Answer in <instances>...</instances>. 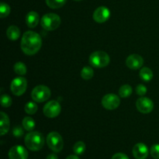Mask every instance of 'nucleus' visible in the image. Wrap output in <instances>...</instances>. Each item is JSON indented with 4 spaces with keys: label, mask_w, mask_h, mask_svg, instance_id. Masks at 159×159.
<instances>
[{
    "label": "nucleus",
    "mask_w": 159,
    "mask_h": 159,
    "mask_svg": "<svg viewBox=\"0 0 159 159\" xmlns=\"http://www.w3.org/2000/svg\"><path fill=\"white\" fill-rule=\"evenodd\" d=\"M10 7L7 3L1 2L0 4V16L1 18H5L8 16L10 13Z\"/></svg>",
    "instance_id": "26"
},
{
    "label": "nucleus",
    "mask_w": 159,
    "mask_h": 159,
    "mask_svg": "<svg viewBox=\"0 0 159 159\" xmlns=\"http://www.w3.org/2000/svg\"><path fill=\"white\" fill-rule=\"evenodd\" d=\"M47 144L51 151L55 153H58L63 149V138L57 132H51L47 137Z\"/></svg>",
    "instance_id": "5"
},
{
    "label": "nucleus",
    "mask_w": 159,
    "mask_h": 159,
    "mask_svg": "<svg viewBox=\"0 0 159 159\" xmlns=\"http://www.w3.org/2000/svg\"><path fill=\"white\" fill-rule=\"evenodd\" d=\"M86 149V146L83 141H77L73 146V152L75 155H80L84 154Z\"/></svg>",
    "instance_id": "21"
},
{
    "label": "nucleus",
    "mask_w": 159,
    "mask_h": 159,
    "mask_svg": "<svg viewBox=\"0 0 159 159\" xmlns=\"http://www.w3.org/2000/svg\"><path fill=\"white\" fill-rule=\"evenodd\" d=\"M61 107L56 100H51L47 102L43 108V114L48 118H55L60 114Z\"/></svg>",
    "instance_id": "8"
},
{
    "label": "nucleus",
    "mask_w": 159,
    "mask_h": 159,
    "mask_svg": "<svg viewBox=\"0 0 159 159\" xmlns=\"http://www.w3.org/2000/svg\"><path fill=\"white\" fill-rule=\"evenodd\" d=\"M110 57L107 53L102 51H95L89 56V63L94 68H105L109 65Z\"/></svg>",
    "instance_id": "3"
},
{
    "label": "nucleus",
    "mask_w": 159,
    "mask_h": 159,
    "mask_svg": "<svg viewBox=\"0 0 159 159\" xmlns=\"http://www.w3.org/2000/svg\"><path fill=\"white\" fill-rule=\"evenodd\" d=\"M150 154L155 159H159V144H155L152 146L150 149Z\"/></svg>",
    "instance_id": "28"
},
{
    "label": "nucleus",
    "mask_w": 159,
    "mask_h": 159,
    "mask_svg": "<svg viewBox=\"0 0 159 159\" xmlns=\"http://www.w3.org/2000/svg\"><path fill=\"white\" fill-rule=\"evenodd\" d=\"M42 46V39L37 33L34 31H26L23 34L21 40V49L27 55L37 54Z\"/></svg>",
    "instance_id": "1"
},
{
    "label": "nucleus",
    "mask_w": 159,
    "mask_h": 159,
    "mask_svg": "<svg viewBox=\"0 0 159 159\" xmlns=\"http://www.w3.org/2000/svg\"><path fill=\"white\" fill-rule=\"evenodd\" d=\"M51 89L46 85H40L36 86L31 93V97L37 102H43L51 97Z\"/></svg>",
    "instance_id": "6"
},
{
    "label": "nucleus",
    "mask_w": 159,
    "mask_h": 159,
    "mask_svg": "<svg viewBox=\"0 0 159 159\" xmlns=\"http://www.w3.org/2000/svg\"><path fill=\"white\" fill-rule=\"evenodd\" d=\"M110 11L105 6H99L93 12V20L98 23H103L110 19Z\"/></svg>",
    "instance_id": "11"
},
{
    "label": "nucleus",
    "mask_w": 159,
    "mask_h": 159,
    "mask_svg": "<svg viewBox=\"0 0 159 159\" xmlns=\"http://www.w3.org/2000/svg\"><path fill=\"white\" fill-rule=\"evenodd\" d=\"M133 155L136 159H146L148 156L149 151L143 143H138L133 148Z\"/></svg>",
    "instance_id": "14"
},
{
    "label": "nucleus",
    "mask_w": 159,
    "mask_h": 159,
    "mask_svg": "<svg viewBox=\"0 0 159 159\" xmlns=\"http://www.w3.org/2000/svg\"><path fill=\"white\" fill-rule=\"evenodd\" d=\"M46 159H58V157H57V155H56V154L52 153L48 155Z\"/></svg>",
    "instance_id": "32"
},
{
    "label": "nucleus",
    "mask_w": 159,
    "mask_h": 159,
    "mask_svg": "<svg viewBox=\"0 0 159 159\" xmlns=\"http://www.w3.org/2000/svg\"><path fill=\"white\" fill-rule=\"evenodd\" d=\"M67 0H46L48 7L51 9H59L66 3Z\"/></svg>",
    "instance_id": "23"
},
{
    "label": "nucleus",
    "mask_w": 159,
    "mask_h": 159,
    "mask_svg": "<svg viewBox=\"0 0 159 159\" xmlns=\"http://www.w3.org/2000/svg\"><path fill=\"white\" fill-rule=\"evenodd\" d=\"M132 88L130 85H122L119 89V95L121 98H127L132 94Z\"/></svg>",
    "instance_id": "22"
},
{
    "label": "nucleus",
    "mask_w": 159,
    "mask_h": 159,
    "mask_svg": "<svg viewBox=\"0 0 159 159\" xmlns=\"http://www.w3.org/2000/svg\"><path fill=\"white\" fill-rule=\"evenodd\" d=\"M60 16L55 13H47L41 18L40 23L41 26L44 30L48 31H52L57 29L61 25Z\"/></svg>",
    "instance_id": "4"
},
{
    "label": "nucleus",
    "mask_w": 159,
    "mask_h": 159,
    "mask_svg": "<svg viewBox=\"0 0 159 159\" xmlns=\"http://www.w3.org/2000/svg\"><path fill=\"white\" fill-rule=\"evenodd\" d=\"M14 71L19 75H24L26 73V66L24 63L21 61L16 62L13 67Z\"/></svg>",
    "instance_id": "24"
},
{
    "label": "nucleus",
    "mask_w": 159,
    "mask_h": 159,
    "mask_svg": "<svg viewBox=\"0 0 159 159\" xmlns=\"http://www.w3.org/2000/svg\"><path fill=\"white\" fill-rule=\"evenodd\" d=\"M144 64V59L141 55L137 54H130L126 60V65L129 68L137 70L141 68Z\"/></svg>",
    "instance_id": "13"
},
{
    "label": "nucleus",
    "mask_w": 159,
    "mask_h": 159,
    "mask_svg": "<svg viewBox=\"0 0 159 159\" xmlns=\"http://www.w3.org/2000/svg\"><path fill=\"white\" fill-rule=\"evenodd\" d=\"M22 124H23V129H25V130H26V131H32L35 128L36 126L35 121L30 116H26V117L23 118Z\"/></svg>",
    "instance_id": "19"
},
{
    "label": "nucleus",
    "mask_w": 159,
    "mask_h": 159,
    "mask_svg": "<svg viewBox=\"0 0 159 159\" xmlns=\"http://www.w3.org/2000/svg\"><path fill=\"white\" fill-rule=\"evenodd\" d=\"M75 1H82V0H75Z\"/></svg>",
    "instance_id": "34"
},
{
    "label": "nucleus",
    "mask_w": 159,
    "mask_h": 159,
    "mask_svg": "<svg viewBox=\"0 0 159 159\" xmlns=\"http://www.w3.org/2000/svg\"><path fill=\"white\" fill-rule=\"evenodd\" d=\"M12 98L8 95H2L1 96V105L2 107H9L12 105Z\"/></svg>",
    "instance_id": "27"
},
{
    "label": "nucleus",
    "mask_w": 159,
    "mask_h": 159,
    "mask_svg": "<svg viewBox=\"0 0 159 159\" xmlns=\"http://www.w3.org/2000/svg\"><path fill=\"white\" fill-rule=\"evenodd\" d=\"M38 110V107L36 104V102H28L25 105L24 107V110L27 114L33 115L34 113H36V112Z\"/></svg>",
    "instance_id": "25"
},
{
    "label": "nucleus",
    "mask_w": 159,
    "mask_h": 159,
    "mask_svg": "<svg viewBox=\"0 0 159 159\" xmlns=\"http://www.w3.org/2000/svg\"><path fill=\"white\" fill-rule=\"evenodd\" d=\"M8 155L9 159H27L28 152L23 146L16 145L11 148Z\"/></svg>",
    "instance_id": "12"
},
{
    "label": "nucleus",
    "mask_w": 159,
    "mask_h": 159,
    "mask_svg": "<svg viewBox=\"0 0 159 159\" xmlns=\"http://www.w3.org/2000/svg\"><path fill=\"white\" fill-rule=\"evenodd\" d=\"M12 134L16 138H21L23 135V130L20 126H16L12 130Z\"/></svg>",
    "instance_id": "30"
},
{
    "label": "nucleus",
    "mask_w": 159,
    "mask_h": 159,
    "mask_svg": "<svg viewBox=\"0 0 159 159\" xmlns=\"http://www.w3.org/2000/svg\"><path fill=\"white\" fill-rule=\"evenodd\" d=\"M66 159H80L77 155H69L68 157H67Z\"/></svg>",
    "instance_id": "33"
},
{
    "label": "nucleus",
    "mask_w": 159,
    "mask_h": 159,
    "mask_svg": "<svg viewBox=\"0 0 159 159\" xmlns=\"http://www.w3.org/2000/svg\"><path fill=\"white\" fill-rule=\"evenodd\" d=\"M0 116H1V120H0V134L2 136L6 134L9 130V127H10V123H9V116L6 113L4 112H1L0 113Z\"/></svg>",
    "instance_id": "15"
},
{
    "label": "nucleus",
    "mask_w": 159,
    "mask_h": 159,
    "mask_svg": "<svg viewBox=\"0 0 159 159\" xmlns=\"http://www.w3.org/2000/svg\"><path fill=\"white\" fill-rule=\"evenodd\" d=\"M26 88H27V82H26V79L23 77L15 78L11 82V92L15 96H22L26 92Z\"/></svg>",
    "instance_id": "7"
},
{
    "label": "nucleus",
    "mask_w": 159,
    "mask_h": 159,
    "mask_svg": "<svg viewBox=\"0 0 159 159\" xmlns=\"http://www.w3.org/2000/svg\"><path fill=\"white\" fill-rule=\"evenodd\" d=\"M111 159H130L127 155L124 153H116L113 155Z\"/></svg>",
    "instance_id": "31"
},
{
    "label": "nucleus",
    "mask_w": 159,
    "mask_h": 159,
    "mask_svg": "<svg viewBox=\"0 0 159 159\" xmlns=\"http://www.w3.org/2000/svg\"><path fill=\"white\" fill-rule=\"evenodd\" d=\"M25 145L32 152H37L44 145L43 135L39 131H30L26 135L24 139Z\"/></svg>",
    "instance_id": "2"
},
{
    "label": "nucleus",
    "mask_w": 159,
    "mask_h": 159,
    "mask_svg": "<svg viewBox=\"0 0 159 159\" xmlns=\"http://www.w3.org/2000/svg\"><path fill=\"white\" fill-rule=\"evenodd\" d=\"M94 75V71L92 67L85 66L81 71V77L85 80H89Z\"/></svg>",
    "instance_id": "20"
},
{
    "label": "nucleus",
    "mask_w": 159,
    "mask_h": 159,
    "mask_svg": "<svg viewBox=\"0 0 159 159\" xmlns=\"http://www.w3.org/2000/svg\"><path fill=\"white\" fill-rule=\"evenodd\" d=\"M136 107L141 113H149L153 110L154 102L148 97H141L137 100Z\"/></svg>",
    "instance_id": "10"
},
{
    "label": "nucleus",
    "mask_w": 159,
    "mask_h": 159,
    "mask_svg": "<svg viewBox=\"0 0 159 159\" xmlns=\"http://www.w3.org/2000/svg\"><path fill=\"white\" fill-rule=\"evenodd\" d=\"M6 36L11 40H18L20 36V30L16 26H10L6 30Z\"/></svg>",
    "instance_id": "17"
},
{
    "label": "nucleus",
    "mask_w": 159,
    "mask_h": 159,
    "mask_svg": "<svg viewBox=\"0 0 159 159\" xmlns=\"http://www.w3.org/2000/svg\"><path fill=\"white\" fill-rule=\"evenodd\" d=\"M120 104V99L116 94L110 93L102 97V105L108 110H113L117 108Z\"/></svg>",
    "instance_id": "9"
},
{
    "label": "nucleus",
    "mask_w": 159,
    "mask_h": 159,
    "mask_svg": "<svg viewBox=\"0 0 159 159\" xmlns=\"http://www.w3.org/2000/svg\"><path fill=\"white\" fill-rule=\"evenodd\" d=\"M39 23V15L35 11H30L26 16V23L28 27L35 28Z\"/></svg>",
    "instance_id": "16"
},
{
    "label": "nucleus",
    "mask_w": 159,
    "mask_h": 159,
    "mask_svg": "<svg viewBox=\"0 0 159 159\" xmlns=\"http://www.w3.org/2000/svg\"><path fill=\"white\" fill-rule=\"evenodd\" d=\"M147 91L148 89L147 88H146V86L145 85H142V84H140V85H138V86L136 87V93L141 96H144V95L147 93Z\"/></svg>",
    "instance_id": "29"
},
{
    "label": "nucleus",
    "mask_w": 159,
    "mask_h": 159,
    "mask_svg": "<svg viewBox=\"0 0 159 159\" xmlns=\"http://www.w3.org/2000/svg\"><path fill=\"white\" fill-rule=\"evenodd\" d=\"M140 78L144 82H149L153 79V72L148 67H144L140 71Z\"/></svg>",
    "instance_id": "18"
}]
</instances>
